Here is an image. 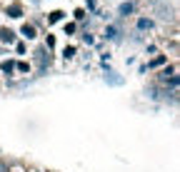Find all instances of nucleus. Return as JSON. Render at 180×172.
Masks as SVG:
<instances>
[{
    "label": "nucleus",
    "instance_id": "f03ea898",
    "mask_svg": "<svg viewBox=\"0 0 180 172\" xmlns=\"http://www.w3.org/2000/svg\"><path fill=\"white\" fill-rule=\"evenodd\" d=\"M0 38H3V40H8V43H10V40H13V33H10V30H3V33H0Z\"/></svg>",
    "mask_w": 180,
    "mask_h": 172
},
{
    "label": "nucleus",
    "instance_id": "f257e3e1",
    "mask_svg": "<svg viewBox=\"0 0 180 172\" xmlns=\"http://www.w3.org/2000/svg\"><path fill=\"white\" fill-rule=\"evenodd\" d=\"M23 33H25L28 38H33V35H35V28H33V25H25V28H23Z\"/></svg>",
    "mask_w": 180,
    "mask_h": 172
}]
</instances>
